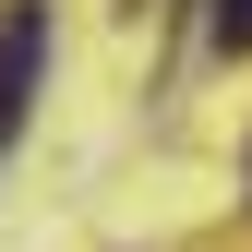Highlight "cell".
Here are the masks:
<instances>
[{
  "mask_svg": "<svg viewBox=\"0 0 252 252\" xmlns=\"http://www.w3.org/2000/svg\"><path fill=\"white\" fill-rule=\"evenodd\" d=\"M36 72H48V0H12L0 12V132L36 108Z\"/></svg>",
  "mask_w": 252,
  "mask_h": 252,
  "instance_id": "1",
  "label": "cell"
},
{
  "mask_svg": "<svg viewBox=\"0 0 252 252\" xmlns=\"http://www.w3.org/2000/svg\"><path fill=\"white\" fill-rule=\"evenodd\" d=\"M216 48H228V60L252 48V0H216Z\"/></svg>",
  "mask_w": 252,
  "mask_h": 252,
  "instance_id": "2",
  "label": "cell"
}]
</instances>
